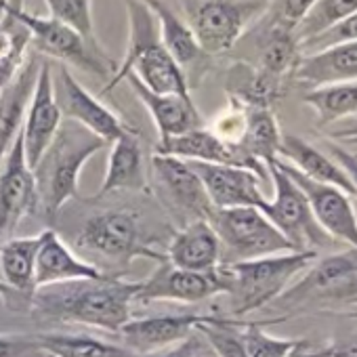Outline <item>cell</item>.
I'll use <instances>...</instances> for the list:
<instances>
[{"label": "cell", "instance_id": "obj_16", "mask_svg": "<svg viewBox=\"0 0 357 357\" xmlns=\"http://www.w3.org/2000/svg\"><path fill=\"white\" fill-rule=\"evenodd\" d=\"M55 99L61 109V116L68 120L84 126L93 135L101 137L107 143H114L118 137H122L128 126L118 114H114L107 105H103L97 97H93L68 70V66H61L59 70V84L55 89Z\"/></svg>", "mask_w": 357, "mask_h": 357}, {"label": "cell", "instance_id": "obj_19", "mask_svg": "<svg viewBox=\"0 0 357 357\" xmlns=\"http://www.w3.org/2000/svg\"><path fill=\"white\" fill-rule=\"evenodd\" d=\"M190 164L200 176L213 208H240V206L259 208L267 200L261 192L263 178L248 168L208 164V162H190Z\"/></svg>", "mask_w": 357, "mask_h": 357}, {"label": "cell", "instance_id": "obj_4", "mask_svg": "<svg viewBox=\"0 0 357 357\" xmlns=\"http://www.w3.org/2000/svg\"><path fill=\"white\" fill-rule=\"evenodd\" d=\"M72 248L78 257L99 269V265L128 267L135 259L166 261V255L151 248L139 213L126 208H105L93 213L74 231Z\"/></svg>", "mask_w": 357, "mask_h": 357}, {"label": "cell", "instance_id": "obj_41", "mask_svg": "<svg viewBox=\"0 0 357 357\" xmlns=\"http://www.w3.org/2000/svg\"><path fill=\"white\" fill-rule=\"evenodd\" d=\"M315 5V0H273L269 5V20L271 24L296 30V26L303 22V17L309 13V9Z\"/></svg>", "mask_w": 357, "mask_h": 357}, {"label": "cell", "instance_id": "obj_48", "mask_svg": "<svg viewBox=\"0 0 357 357\" xmlns=\"http://www.w3.org/2000/svg\"><path fill=\"white\" fill-rule=\"evenodd\" d=\"M292 357H328V355H324L321 349H309V342H307V344L301 347Z\"/></svg>", "mask_w": 357, "mask_h": 357}, {"label": "cell", "instance_id": "obj_14", "mask_svg": "<svg viewBox=\"0 0 357 357\" xmlns=\"http://www.w3.org/2000/svg\"><path fill=\"white\" fill-rule=\"evenodd\" d=\"M357 296V248L319 259L280 298L286 303H309L313 298Z\"/></svg>", "mask_w": 357, "mask_h": 357}, {"label": "cell", "instance_id": "obj_47", "mask_svg": "<svg viewBox=\"0 0 357 357\" xmlns=\"http://www.w3.org/2000/svg\"><path fill=\"white\" fill-rule=\"evenodd\" d=\"M0 298H3L9 307H13V301H20V307H22V303H24V301H22V298H20L3 280H0ZM24 305H26V303H24ZM26 307H28V305H26Z\"/></svg>", "mask_w": 357, "mask_h": 357}, {"label": "cell", "instance_id": "obj_22", "mask_svg": "<svg viewBox=\"0 0 357 357\" xmlns=\"http://www.w3.org/2000/svg\"><path fill=\"white\" fill-rule=\"evenodd\" d=\"M164 255L176 269L206 273L221 265V242L211 223L200 219L178 229Z\"/></svg>", "mask_w": 357, "mask_h": 357}, {"label": "cell", "instance_id": "obj_20", "mask_svg": "<svg viewBox=\"0 0 357 357\" xmlns=\"http://www.w3.org/2000/svg\"><path fill=\"white\" fill-rule=\"evenodd\" d=\"M143 3L155 15L160 28V40L164 49L170 53V57L176 61V66L183 70L190 89L198 86L200 80L208 74L213 57L202 51L188 22H183L172 9H168L160 0H143Z\"/></svg>", "mask_w": 357, "mask_h": 357}, {"label": "cell", "instance_id": "obj_32", "mask_svg": "<svg viewBox=\"0 0 357 357\" xmlns=\"http://www.w3.org/2000/svg\"><path fill=\"white\" fill-rule=\"evenodd\" d=\"M280 145H282V130H280L273 109L248 107L246 130L238 147L250 160L267 164L280 158Z\"/></svg>", "mask_w": 357, "mask_h": 357}, {"label": "cell", "instance_id": "obj_13", "mask_svg": "<svg viewBox=\"0 0 357 357\" xmlns=\"http://www.w3.org/2000/svg\"><path fill=\"white\" fill-rule=\"evenodd\" d=\"M275 162L305 194L317 225L334 242H342L349 248H357V213L353 208L351 196H347L338 188L313 181V178L301 174L282 158H275Z\"/></svg>", "mask_w": 357, "mask_h": 357}, {"label": "cell", "instance_id": "obj_17", "mask_svg": "<svg viewBox=\"0 0 357 357\" xmlns=\"http://www.w3.org/2000/svg\"><path fill=\"white\" fill-rule=\"evenodd\" d=\"M153 153L172 155V158L185 160V162H208V164L240 166V168L252 170L261 178H265V174H267L265 164L250 160L238 145H229V143L221 141L206 126H200V128L188 130L183 135L158 141L153 147Z\"/></svg>", "mask_w": 357, "mask_h": 357}, {"label": "cell", "instance_id": "obj_45", "mask_svg": "<svg viewBox=\"0 0 357 357\" xmlns=\"http://www.w3.org/2000/svg\"><path fill=\"white\" fill-rule=\"evenodd\" d=\"M321 353L328 357H357V336H351L344 340H334L328 347H324Z\"/></svg>", "mask_w": 357, "mask_h": 357}, {"label": "cell", "instance_id": "obj_52", "mask_svg": "<svg viewBox=\"0 0 357 357\" xmlns=\"http://www.w3.org/2000/svg\"><path fill=\"white\" fill-rule=\"evenodd\" d=\"M40 357H49V355H40Z\"/></svg>", "mask_w": 357, "mask_h": 357}, {"label": "cell", "instance_id": "obj_10", "mask_svg": "<svg viewBox=\"0 0 357 357\" xmlns=\"http://www.w3.org/2000/svg\"><path fill=\"white\" fill-rule=\"evenodd\" d=\"M147 183L151 196L183 225L200 219L208 221L213 204L190 162L153 153L147 170Z\"/></svg>", "mask_w": 357, "mask_h": 357}, {"label": "cell", "instance_id": "obj_25", "mask_svg": "<svg viewBox=\"0 0 357 357\" xmlns=\"http://www.w3.org/2000/svg\"><path fill=\"white\" fill-rule=\"evenodd\" d=\"M40 63L43 61L36 57V53L30 55L15 78L0 93V166H3L13 141L22 132L26 112L38 80Z\"/></svg>", "mask_w": 357, "mask_h": 357}, {"label": "cell", "instance_id": "obj_8", "mask_svg": "<svg viewBox=\"0 0 357 357\" xmlns=\"http://www.w3.org/2000/svg\"><path fill=\"white\" fill-rule=\"evenodd\" d=\"M267 9L269 0H185L188 26L211 57L229 53Z\"/></svg>", "mask_w": 357, "mask_h": 357}, {"label": "cell", "instance_id": "obj_9", "mask_svg": "<svg viewBox=\"0 0 357 357\" xmlns=\"http://www.w3.org/2000/svg\"><path fill=\"white\" fill-rule=\"evenodd\" d=\"M265 166L273 183V198L265 200L259 211L288 240L292 250H317L334 244V240L317 225L305 194L278 166V162L271 160Z\"/></svg>", "mask_w": 357, "mask_h": 357}, {"label": "cell", "instance_id": "obj_6", "mask_svg": "<svg viewBox=\"0 0 357 357\" xmlns=\"http://www.w3.org/2000/svg\"><path fill=\"white\" fill-rule=\"evenodd\" d=\"M0 9L11 13L30 32V47L36 55L59 59L66 66H74L99 78H112L118 63L107 53L93 51L74 30L53 17H38L24 9L22 0H0Z\"/></svg>", "mask_w": 357, "mask_h": 357}, {"label": "cell", "instance_id": "obj_23", "mask_svg": "<svg viewBox=\"0 0 357 357\" xmlns=\"http://www.w3.org/2000/svg\"><path fill=\"white\" fill-rule=\"evenodd\" d=\"M114 192H149L143 145L135 128L126 130L122 137L109 143L107 170L97 198Z\"/></svg>", "mask_w": 357, "mask_h": 357}, {"label": "cell", "instance_id": "obj_35", "mask_svg": "<svg viewBox=\"0 0 357 357\" xmlns=\"http://www.w3.org/2000/svg\"><path fill=\"white\" fill-rule=\"evenodd\" d=\"M355 11H357V0H315V5L309 9V13L294 30L298 45L324 34L326 30L334 28Z\"/></svg>", "mask_w": 357, "mask_h": 357}, {"label": "cell", "instance_id": "obj_51", "mask_svg": "<svg viewBox=\"0 0 357 357\" xmlns=\"http://www.w3.org/2000/svg\"><path fill=\"white\" fill-rule=\"evenodd\" d=\"M196 357H202V351H200V353H198V355H196Z\"/></svg>", "mask_w": 357, "mask_h": 357}, {"label": "cell", "instance_id": "obj_38", "mask_svg": "<svg viewBox=\"0 0 357 357\" xmlns=\"http://www.w3.org/2000/svg\"><path fill=\"white\" fill-rule=\"evenodd\" d=\"M240 334L250 357H292L301 347L307 344V340L271 336L261 324H244Z\"/></svg>", "mask_w": 357, "mask_h": 357}, {"label": "cell", "instance_id": "obj_15", "mask_svg": "<svg viewBox=\"0 0 357 357\" xmlns=\"http://www.w3.org/2000/svg\"><path fill=\"white\" fill-rule=\"evenodd\" d=\"M217 315H198V313H174V315H149L139 319H128L118 334L122 344L135 355H147L166 351L178 342L188 340L198 332L200 326L213 321Z\"/></svg>", "mask_w": 357, "mask_h": 357}, {"label": "cell", "instance_id": "obj_34", "mask_svg": "<svg viewBox=\"0 0 357 357\" xmlns=\"http://www.w3.org/2000/svg\"><path fill=\"white\" fill-rule=\"evenodd\" d=\"M30 32L11 13L0 9V93L26 63Z\"/></svg>", "mask_w": 357, "mask_h": 357}, {"label": "cell", "instance_id": "obj_11", "mask_svg": "<svg viewBox=\"0 0 357 357\" xmlns=\"http://www.w3.org/2000/svg\"><path fill=\"white\" fill-rule=\"evenodd\" d=\"M227 292H229V278L223 265H219L215 271L198 273V271L176 269L168 261H164L147 280H141L135 301L141 303L174 301V303L192 305Z\"/></svg>", "mask_w": 357, "mask_h": 357}, {"label": "cell", "instance_id": "obj_39", "mask_svg": "<svg viewBox=\"0 0 357 357\" xmlns=\"http://www.w3.org/2000/svg\"><path fill=\"white\" fill-rule=\"evenodd\" d=\"M246 122H248V107L238 103L236 99H229L225 109H221L217 114V118L213 120L211 130L225 143L229 145H240L244 130H246Z\"/></svg>", "mask_w": 357, "mask_h": 357}, {"label": "cell", "instance_id": "obj_40", "mask_svg": "<svg viewBox=\"0 0 357 357\" xmlns=\"http://www.w3.org/2000/svg\"><path fill=\"white\" fill-rule=\"evenodd\" d=\"M342 43H357V11L353 15H349L347 20H342L340 24H336L334 28L326 30L324 34L303 43L301 53L309 55V53H315V51H321V49H328L334 45H342Z\"/></svg>", "mask_w": 357, "mask_h": 357}, {"label": "cell", "instance_id": "obj_1", "mask_svg": "<svg viewBox=\"0 0 357 357\" xmlns=\"http://www.w3.org/2000/svg\"><path fill=\"white\" fill-rule=\"evenodd\" d=\"M139 286L141 282H128L116 273L51 284L34 290L30 311L40 321L80 324L118 332L130 319V305Z\"/></svg>", "mask_w": 357, "mask_h": 357}, {"label": "cell", "instance_id": "obj_31", "mask_svg": "<svg viewBox=\"0 0 357 357\" xmlns=\"http://www.w3.org/2000/svg\"><path fill=\"white\" fill-rule=\"evenodd\" d=\"M36 347L49 357H137L124 344H114L86 334L43 332L34 334Z\"/></svg>", "mask_w": 357, "mask_h": 357}, {"label": "cell", "instance_id": "obj_5", "mask_svg": "<svg viewBox=\"0 0 357 357\" xmlns=\"http://www.w3.org/2000/svg\"><path fill=\"white\" fill-rule=\"evenodd\" d=\"M317 257V250H292L223 265L229 278L227 294L231 296L234 313L246 315L280 298L290 288V282L307 271Z\"/></svg>", "mask_w": 357, "mask_h": 357}, {"label": "cell", "instance_id": "obj_18", "mask_svg": "<svg viewBox=\"0 0 357 357\" xmlns=\"http://www.w3.org/2000/svg\"><path fill=\"white\" fill-rule=\"evenodd\" d=\"M61 109L55 99V84H53V72L49 61L40 63L38 80L26 112V120L22 126V139H24V151L30 168H34L45 153V149L55 139L59 126H61Z\"/></svg>", "mask_w": 357, "mask_h": 357}, {"label": "cell", "instance_id": "obj_46", "mask_svg": "<svg viewBox=\"0 0 357 357\" xmlns=\"http://www.w3.org/2000/svg\"><path fill=\"white\" fill-rule=\"evenodd\" d=\"M332 137L338 139V141L349 139V137H357V120H355V122H349V124H344V126H340V128H334V130H332Z\"/></svg>", "mask_w": 357, "mask_h": 357}, {"label": "cell", "instance_id": "obj_42", "mask_svg": "<svg viewBox=\"0 0 357 357\" xmlns=\"http://www.w3.org/2000/svg\"><path fill=\"white\" fill-rule=\"evenodd\" d=\"M34 334H0V357H40Z\"/></svg>", "mask_w": 357, "mask_h": 357}, {"label": "cell", "instance_id": "obj_36", "mask_svg": "<svg viewBox=\"0 0 357 357\" xmlns=\"http://www.w3.org/2000/svg\"><path fill=\"white\" fill-rule=\"evenodd\" d=\"M45 3H47L53 20H57L63 26H68L70 30H74L93 51L105 53L95 34L91 0H45Z\"/></svg>", "mask_w": 357, "mask_h": 357}, {"label": "cell", "instance_id": "obj_37", "mask_svg": "<svg viewBox=\"0 0 357 357\" xmlns=\"http://www.w3.org/2000/svg\"><path fill=\"white\" fill-rule=\"evenodd\" d=\"M244 321L229 319V317H215L213 321L198 328L200 336L208 342V347L215 351L217 357H250L246 351V344L242 340L240 328Z\"/></svg>", "mask_w": 357, "mask_h": 357}, {"label": "cell", "instance_id": "obj_7", "mask_svg": "<svg viewBox=\"0 0 357 357\" xmlns=\"http://www.w3.org/2000/svg\"><path fill=\"white\" fill-rule=\"evenodd\" d=\"M208 223L221 242V265L292 252L288 240L259 208H213Z\"/></svg>", "mask_w": 357, "mask_h": 357}, {"label": "cell", "instance_id": "obj_43", "mask_svg": "<svg viewBox=\"0 0 357 357\" xmlns=\"http://www.w3.org/2000/svg\"><path fill=\"white\" fill-rule=\"evenodd\" d=\"M330 155L342 166V170L347 172L349 181H351V188L357 196V153L342 147V145H336V143H330Z\"/></svg>", "mask_w": 357, "mask_h": 357}, {"label": "cell", "instance_id": "obj_3", "mask_svg": "<svg viewBox=\"0 0 357 357\" xmlns=\"http://www.w3.org/2000/svg\"><path fill=\"white\" fill-rule=\"evenodd\" d=\"M109 143L84 126L61 122L55 139L32 168L36 183V213L53 221L59 211L78 194L82 166Z\"/></svg>", "mask_w": 357, "mask_h": 357}, {"label": "cell", "instance_id": "obj_12", "mask_svg": "<svg viewBox=\"0 0 357 357\" xmlns=\"http://www.w3.org/2000/svg\"><path fill=\"white\" fill-rule=\"evenodd\" d=\"M32 213H36V183L20 132L0 166V246L15 238V229Z\"/></svg>", "mask_w": 357, "mask_h": 357}, {"label": "cell", "instance_id": "obj_33", "mask_svg": "<svg viewBox=\"0 0 357 357\" xmlns=\"http://www.w3.org/2000/svg\"><path fill=\"white\" fill-rule=\"evenodd\" d=\"M303 101L315 112L319 124H332L357 114V80L311 89Z\"/></svg>", "mask_w": 357, "mask_h": 357}, {"label": "cell", "instance_id": "obj_21", "mask_svg": "<svg viewBox=\"0 0 357 357\" xmlns=\"http://www.w3.org/2000/svg\"><path fill=\"white\" fill-rule=\"evenodd\" d=\"M124 80H128L135 97L145 105L147 114L151 116L155 130H158V141L204 126V120H202L196 103L192 101V97L153 93V91L145 89L135 76H126Z\"/></svg>", "mask_w": 357, "mask_h": 357}, {"label": "cell", "instance_id": "obj_50", "mask_svg": "<svg viewBox=\"0 0 357 357\" xmlns=\"http://www.w3.org/2000/svg\"><path fill=\"white\" fill-rule=\"evenodd\" d=\"M351 303H355V305H357V296H355V298H351ZM353 315H355V317H357V311H355V313H353Z\"/></svg>", "mask_w": 357, "mask_h": 357}, {"label": "cell", "instance_id": "obj_27", "mask_svg": "<svg viewBox=\"0 0 357 357\" xmlns=\"http://www.w3.org/2000/svg\"><path fill=\"white\" fill-rule=\"evenodd\" d=\"M280 158L288 162L292 168H296L301 174L313 178L317 183L338 188L347 196H355L351 181L342 166L309 141L294 137V135H282V145H280Z\"/></svg>", "mask_w": 357, "mask_h": 357}, {"label": "cell", "instance_id": "obj_29", "mask_svg": "<svg viewBox=\"0 0 357 357\" xmlns=\"http://www.w3.org/2000/svg\"><path fill=\"white\" fill-rule=\"evenodd\" d=\"M43 242V231L36 236H24V238H11L0 246V273L3 280L30 309L32 294L36 290L34 286V267H36V255Z\"/></svg>", "mask_w": 357, "mask_h": 357}, {"label": "cell", "instance_id": "obj_49", "mask_svg": "<svg viewBox=\"0 0 357 357\" xmlns=\"http://www.w3.org/2000/svg\"><path fill=\"white\" fill-rule=\"evenodd\" d=\"M342 143H344V145H353V147H357V137H349V139H342Z\"/></svg>", "mask_w": 357, "mask_h": 357}, {"label": "cell", "instance_id": "obj_24", "mask_svg": "<svg viewBox=\"0 0 357 357\" xmlns=\"http://www.w3.org/2000/svg\"><path fill=\"white\" fill-rule=\"evenodd\" d=\"M103 275L101 269L84 261L74 252L70 244L61 240V236L55 229L43 231V242L36 255V267H34V286H51L72 280H91Z\"/></svg>", "mask_w": 357, "mask_h": 357}, {"label": "cell", "instance_id": "obj_2", "mask_svg": "<svg viewBox=\"0 0 357 357\" xmlns=\"http://www.w3.org/2000/svg\"><path fill=\"white\" fill-rule=\"evenodd\" d=\"M124 3L128 13V47L116 74L103 86V93H112L126 76H135L153 93L192 97L183 70L176 66L160 40L155 15L143 0H124Z\"/></svg>", "mask_w": 357, "mask_h": 357}, {"label": "cell", "instance_id": "obj_44", "mask_svg": "<svg viewBox=\"0 0 357 357\" xmlns=\"http://www.w3.org/2000/svg\"><path fill=\"white\" fill-rule=\"evenodd\" d=\"M200 351H202V338H200V332H196V334H192L188 340L174 344L172 349L164 351V353L158 355V357H196Z\"/></svg>", "mask_w": 357, "mask_h": 357}, {"label": "cell", "instance_id": "obj_30", "mask_svg": "<svg viewBox=\"0 0 357 357\" xmlns=\"http://www.w3.org/2000/svg\"><path fill=\"white\" fill-rule=\"evenodd\" d=\"M301 45L294 30L267 22L259 36V61L255 63L259 70L286 80L292 76L298 59H301Z\"/></svg>", "mask_w": 357, "mask_h": 357}, {"label": "cell", "instance_id": "obj_28", "mask_svg": "<svg viewBox=\"0 0 357 357\" xmlns=\"http://www.w3.org/2000/svg\"><path fill=\"white\" fill-rule=\"evenodd\" d=\"M225 91L229 99H236L246 107L273 109V105L282 99L286 91V80L275 78L252 63L238 61L227 72Z\"/></svg>", "mask_w": 357, "mask_h": 357}, {"label": "cell", "instance_id": "obj_26", "mask_svg": "<svg viewBox=\"0 0 357 357\" xmlns=\"http://www.w3.org/2000/svg\"><path fill=\"white\" fill-rule=\"evenodd\" d=\"M292 78L309 84L311 89L357 80V43H342L301 55Z\"/></svg>", "mask_w": 357, "mask_h": 357}]
</instances>
